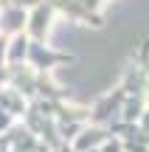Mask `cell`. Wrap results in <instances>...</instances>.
Here are the masks:
<instances>
[{"instance_id": "cell-16", "label": "cell", "mask_w": 149, "mask_h": 152, "mask_svg": "<svg viewBox=\"0 0 149 152\" xmlns=\"http://www.w3.org/2000/svg\"><path fill=\"white\" fill-rule=\"evenodd\" d=\"M138 127H141V132H149V107L144 110V115H141V121H138Z\"/></svg>"}, {"instance_id": "cell-11", "label": "cell", "mask_w": 149, "mask_h": 152, "mask_svg": "<svg viewBox=\"0 0 149 152\" xmlns=\"http://www.w3.org/2000/svg\"><path fill=\"white\" fill-rule=\"evenodd\" d=\"M99 152H124V141L113 135V138H107V141L99 147Z\"/></svg>"}, {"instance_id": "cell-18", "label": "cell", "mask_w": 149, "mask_h": 152, "mask_svg": "<svg viewBox=\"0 0 149 152\" xmlns=\"http://www.w3.org/2000/svg\"><path fill=\"white\" fill-rule=\"evenodd\" d=\"M34 152H54V149H51V147H48V144H42V141H39V144H37V147H34Z\"/></svg>"}, {"instance_id": "cell-21", "label": "cell", "mask_w": 149, "mask_h": 152, "mask_svg": "<svg viewBox=\"0 0 149 152\" xmlns=\"http://www.w3.org/2000/svg\"><path fill=\"white\" fill-rule=\"evenodd\" d=\"M146 152H149V149H146Z\"/></svg>"}, {"instance_id": "cell-7", "label": "cell", "mask_w": 149, "mask_h": 152, "mask_svg": "<svg viewBox=\"0 0 149 152\" xmlns=\"http://www.w3.org/2000/svg\"><path fill=\"white\" fill-rule=\"evenodd\" d=\"M28 26V11L20 6H9V9L0 11V34L3 37H14V34L25 31Z\"/></svg>"}, {"instance_id": "cell-17", "label": "cell", "mask_w": 149, "mask_h": 152, "mask_svg": "<svg viewBox=\"0 0 149 152\" xmlns=\"http://www.w3.org/2000/svg\"><path fill=\"white\" fill-rule=\"evenodd\" d=\"M0 87H9V65H0Z\"/></svg>"}, {"instance_id": "cell-12", "label": "cell", "mask_w": 149, "mask_h": 152, "mask_svg": "<svg viewBox=\"0 0 149 152\" xmlns=\"http://www.w3.org/2000/svg\"><path fill=\"white\" fill-rule=\"evenodd\" d=\"M14 124H17L14 115H9V113H3V110H0V135H6V132H9Z\"/></svg>"}, {"instance_id": "cell-20", "label": "cell", "mask_w": 149, "mask_h": 152, "mask_svg": "<svg viewBox=\"0 0 149 152\" xmlns=\"http://www.w3.org/2000/svg\"><path fill=\"white\" fill-rule=\"evenodd\" d=\"M9 152H17V149H9Z\"/></svg>"}, {"instance_id": "cell-5", "label": "cell", "mask_w": 149, "mask_h": 152, "mask_svg": "<svg viewBox=\"0 0 149 152\" xmlns=\"http://www.w3.org/2000/svg\"><path fill=\"white\" fill-rule=\"evenodd\" d=\"M48 3L54 6V11L68 14L71 20H79V23H84V26H93V28H101V26H104V17L87 11L82 6V0H48Z\"/></svg>"}, {"instance_id": "cell-14", "label": "cell", "mask_w": 149, "mask_h": 152, "mask_svg": "<svg viewBox=\"0 0 149 152\" xmlns=\"http://www.w3.org/2000/svg\"><path fill=\"white\" fill-rule=\"evenodd\" d=\"M101 3H104V0H82V6H84L87 11H93V14H101V11H99Z\"/></svg>"}, {"instance_id": "cell-19", "label": "cell", "mask_w": 149, "mask_h": 152, "mask_svg": "<svg viewBox=\"0 0 149 152\" xmlns=\"http://www.w3.org/2000/svg\"><path fill=\"white\" fill-rule=\"evenodd\" d=\"M54 152H73V147H71V144H62V147H59V149H54Z\"/></svg>"}, {"instance_id": "cell-1", "label": "cell", "mask_w": 149, "mask_h": 152, "mask_svg": "<svg viewBox=\"0 0 149 152\" xmlns=\"http://www.w3.org/2000/svg\"><path fill=\"white\" fill-rule=\"evenodd\" d=\"M124 102H127V90H124V85H118L116 90H110L107 96H101L99 102L90 107V124L110 127L113 121H121Z\"/></svg>"}, {"instance_id": "cell-9", "label": "cell", "mask_w": 149, "mask_h": 152, "mask_svg": "<svg viewBox=\"0 0 149 152\" xmlns=\"http://www.w3.org/2000/svg\"><path fill=\"white\" fill-rule=\"evenodd\" d=\"M6 141H9V147L17 149V152H34V147L39 144V138L34 135V132L28 130L23 121H17V124L6 132Z\"/></svg>"}, {"instance_id": "cell-8", "label": "cell", "mask_w": 149, "mask_h": 152, "mask_svg": "<svg viewBox=\"0 0 149 152\" xmlns=\"http://www.w3.org/2000/svg\"><path fill=\"white\" fill-rule=\"evenodd\" d=\"M28 99L23 96L20 90H14V87H0V110L3 113H9V115H14V118H23L25 115V110H28Z\"/></svg>"}, {"instance_id": "cell-6", "label": "cell", "mask_w": 149, "mask_h": 152, "mask_svg": "<svg viewBox=\"0 0 149 152\" xmlns=\"http://www.w3.org/2000/svg\"><path fill=\"white\" fill-rule=\"evenodd\" d=\"M107 138H113L110 127H101V124H84V130L79 132L76 138H73V152H90V149H99L101 144L107 141Z\"/></svg>"}, {"instance_id": "cell-15", "label": "cell", "mask_w": 149, "mask_h": 152, "mask_svg": "<svg viewBox=\"0 0 149 152\" xmlns=\"http://www.w3.org/2000/svg\"><path fill=\"white\" fill-rule=\"evenodd\" d=\"M6 51H9V37L0 34V65H6Z\"/></svg>"}, {"instance_id": "cell-3", "label": "cell", "mask_w": 149, "mask_h": 152, "mask_svg": "<svg viewBox=\"0 0 149 152\" xmlns=\"http://www.w3.org/2000/svg\"><path fill=\"white\" fill-rule=\"evenodd\" d=\"M54 6L45 0V3L34 6L28 11V26H25V34L31 42H48V31H51V20H54Z\"/></svg>"}, {"instance_id": "cell-10", "label": "cell", "mask_w": 149, "mask_h": 152, "mask_svg": "<svg viewBox=\"0 0 149 152\" xmlns=\"http://www.w3.org/2000/svg\"><path fill=\"white\" fill-rule=\"evenodd\" d=\"M28 45H31V39H28L25 31H20V34H14V37H9L6 65H23V62H28Z\"/></svg>"}, {"instance_id": "cell-13", "label": "cell", "mask_w": 149, "mask_h": 152, "mask_svg": "<svg viewBox=\"0 0 149 152\" xmlns=\"http://www.w3.org/2000/svg\"><path fill=\"white\" fill-rule=\"evenodd\" d=\"M39 3H45V0H11V6H20V9H25V11H31L34 6H39Z\"/></svg>"}, {"instance_id": "cell-4", "label": "cell", "mask_w": 149, "mask_h": 152, "mask_svg": "<svg viewBox=\"0 0 149 152\" xmlns=\"http://www.w3.org/2000/svg\"><path fill=\"white\" fill-rule=\"evenodd\" d=\"M37 76L39 73L34 71L28 62H23V65H9V85L14 87V90H20L28 102L37 99Z\"/></svg>"}, {"instance_id": "cell-2", "label": "cell", "mask_w": 149, "mask_h": 152, "mask_svg": "<svg viewBox=\"0 0 149 152\" xmlns=\"http://www.w3.org/2000/svg\"><path fill=\"white\" fill-rule=\"evenodd\" d=\"M68 62H73V54L54 51L48 42H31L28 45V65H31L37 73H51V68L68 65Z\"/></svg>"}]
</instances>
